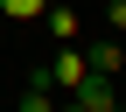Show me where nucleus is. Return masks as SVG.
Instances as JSON below:
<instances>
[{"mask_svg": "<svg viewBox=\"0 0 126 112\" xmlns=\"http://www.w3.org/2000/svg\"><path fill=\"white\" fill-rule=\"evenodd\" d=\"M49 70H56V91L70 98V91H77V84L91 77V63H84V49H77V42H63V49L49 56Z\"/></svg>", "mask_w": 126, "mask_h": 112, "instance_id": "nucleus-1", "label": "nucleus"}, {"mask_svg": "<svg viewBox=\"0 0 126 112\" xmlns=\"http://www.w3.org/2000/svg\"><path fill=\"white\" fill-rule=\"evenodd\" d=\"M84 63H91V77H126V49L112 35H105V42H84Z\"/></svg>", "mask_w": 126, "mask_h": 112, "instance_id": "nucleus-2", "label": "nucleus"}, {"mask_svg": "<svg viewBox=\"0 0 126 112\" xmlns=\"http://www.w3.org/2000/svg\"><path fill=\"white\" fill-rule=\"evenodd\" d=\"M42 28H49V42H77V7H42Z\"/></svg>", "mask_w": 126, "mask_h": 112, "instance_id": "nucleus-3", "label": "nucleus"}, {"mask_svg": "<svg viewBox=\"0 0 126 112\" xmlns=\"http://www.w3.org/2000/svg\"><path fill=\"white\" fill-rule=\"evenodd\" d=\"M63 98H56V91H35V84H21V98H14L7 112H56Z\"/></svg>", "mask_w": 126, "mask_h": 112, "instance_id": "nucleus-4", "label": "nucleus"}, {"mask_svg": "<svg viewBox=\"0 0 126 112\" xmlns=\"http://www.w3.org/2000/svg\"><path fill=\"white\" fill-rule=\"evenodd\" d=\"M42 7H49V0H0L7 21H42Z\"/></svg>", "mask_w": 126, "mask_h": 112, "instance_id": "nucleus-5", "label": "nucleus"}, {"mask_svg": "<svg viewBox=\"0 0 126 112\" xmlns=\"http://www.w3.org/2000/svg\"><path fill=\"white\" fill-rule=\"evenodd\" d=\"M105 14H112V28L126 35V0H112V7H105Z\"/></svg>", "mask_w": 126, "mask_h": 112, "instance_id": "nucleus-6", "label": "nucleus"}, {"mask_svg": "<svg viewBox=\"0 0 126 112\" xmlns=\"http://www.w3.org/2000/svg\"><path fill=\"white\" fill-rule=\"evenodd\" d=\"M56 112H84V105H77V98H63V105H56Z\"/></svg>", "mask_w": 126, "mask_h": 112, "instance_id": "nucleus-7", "label": "nucleus"}]
</instances>
